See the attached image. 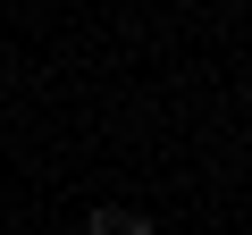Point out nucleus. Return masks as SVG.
<instances>
[{
	"label": "nucleus",
	"mask_w": 252,
	"mask_h": 235,
	"mask_svg": "<svg viewBox=\"0 0 252 235\" xmlns=\"http://www.w3.org/2000/svg\"><path fill=\"white\" fill-rule=\"evenodd\" d=\"M84 235H152V218H135V210H84Z\"/></svg>",
	"instance_id": "1"
}]
</instances>
